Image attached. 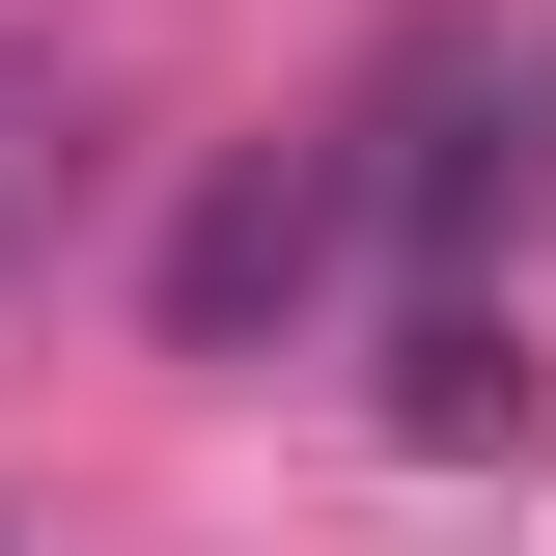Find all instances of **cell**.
I'll return each instance as SVG.
<instances>
[{"instance_id":"obj_3","label":"cell","mask_w":556,"mask_h":556,"mask_svg":"<svg viewBox=\"0 0 556 556\" xmlns=\"http://www.w3.org/2000/svg\"><path fill=\"white\" fill-rule=\"evenodd\" d=\"M390 417H417V445H529V334H501L473 278H445V306L390 334Z\"/></svg>"},{"instance_id":"obj_4","label":"cell","mask_w":556,"mask_h":556,"mask_svg":"<svg viewBox=\"0 0 556 556\" xmlns=\"http://www.w3.org/2000/svg\"><path fill=\"white\" fill-rule=\"evenodd\" d=\"M84 167H112V139H84V84L28 56V28H0V278H28V251L84 223Z\"/></svg>"},{"instance_id":"obj_2","label":"cell","mask_w":556,"mask_h":556,"mask_svg":"<svg viewBox=\"0 0 556 556\" xmlns=\"http://www.w3.org/2000/svg\"><path fill=\"white\" fill-rule=\"evenodd\" d=\"M334 223H362V195H334V139H251V167H223V195L167 223V334H195V362H251L278 306L334 278Z\"/></svg>"},{"instance_id":"obj_1","label":"cell","mask_w":556,"mask_h":556,"mask_svg":"<svg viewBox=\"0 0 556 556\" xmlns=\"http://www.w3.org/2000/svg\"><path fill=\"white\" fill-rule=\"evenodd\" d=\"M334 195L417 251V306L501 251V223L556 195V28H501V0H417L390 56H362V112H334Z\"/></svg>"}]
</instances>
